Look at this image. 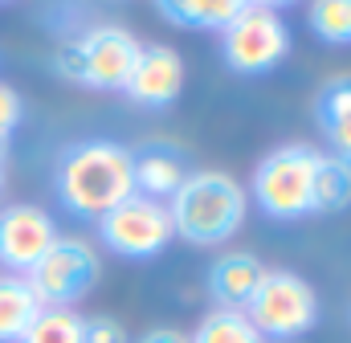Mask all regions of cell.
Instances as JSON below:
<instances>
[{
    "label": "cell",
    "mask_w": 351,
    "mask_h": 343,
    "mask_svg": "<svg viewBox=\"0 0 351 343\" xmlns=\"http://www.w3.org/2000/svg\"><path fill=\"white\" fill-rule=\"evenodd\" d=\"M58 200L74 217H106L135 192V152L114 139H82L58 156L53 168Z\"/></svg>",
    "instance_id": "obj_1"
},
{
    "label": "cell",
    "mask_w": 351,
    "mask_h": 343,
    "mask_svg": "<svg viewBox=\"0 0 351 343\" xmlns=\"http://www.w3.org/2000/svg\"><path fill=\"white\" fill-rule=\"evenodd\" d=\"M245 209H250L245 188L229 172L217 168L188 172L184 184L168 200L176 237H184L188 246H225V241H233L237 229L245 225Z\"/></svg>",
    "instance_id": "obj_2"
},
{
    "label": "cell",
    "mask_w": 351,
    "mask_h": 343,
    "mask_svg": "<svg viewBox=\"0 0 351 343\" xmlns=\"http://www.w3.org/2000/svg\"><path fill=\"white\" fill-rule=\"evenodd\" d=\"M139 54V37L123 25H90L53 54V70L66 82L90 90H123Z\"/></svg>",
    "instance_id": "obj_3"
},
{
    "label": "cell",
    "mask_w": 351,
    "mask_h": 343,
    "mask_svg": "<svg viewBox=\"0 0 351 343\" xmlns=\"http://www.w3.org/2000/svg\"><path fill=\"white\" fill-rule=\"evenodd\" d=\"M245 319L262 340H298L319 323V294L294 270H265L262 286L245 303Z\"/></svg>",
    "instance_id": "obj_4"
},
{
    "label": "cell",
    "mask_w": 351,
    "mask_h": 343,
    "mask_svg": "<svg viewBox=\"0 0 351 343\" xmlns=\"http://www.w3.org/2000/svg\"><path fill=\"white\" fill-rule=\"evenodd\" d=\"M102 278V257L78 233H58V241L25 274L41 307H78Z\"/></svg>",
    "instance_id": "obj_5"
},
{
    "label": "cell",
    "mask_w": 351,
    "mask_h": 343,
    "mask_svg": "<svg viewBox=\"0 0 351 343\" xmlns=\"http://www.w3.org/2000/svg\"><path fill=\"white\" fill-rule=\"evenodd\" d=\"M319 152L311 143H286L274 147L254 172V200L265 217L294 221L311 213V176H315Z\"/></svg>",
    "instance_id": "obj_6"
},
{
    "label": "cell",
    "mask_w": 351,
    "mask_h": 343,
    "mask_svg": "<svg viewBox=\"0 0 351 343\" xmlns=\"http://www.w3.org/2000/svg\"><path fill=\"white\" fill-rule=\"evenodd\" d=\"M172 213L164 200L131 192L106 217H98V241L119 257H156L172 246Z\"/></svg>",
    "instance_id": "obj_7"
},
{
    "label": "cell",
    "mask_w": 351,
    "mask_h": 343,
    "mask_svg": "<svg viewBox=\"0 0 351 343\" xmlns=\"http://www.w3.org/2000/svg\"><path fill=\"white\" fill-rule=\"evenodd\" d=\"M221 54L233 74H245V78L265 74L290 54V29L278 12L250 4L221 29Z\"/></svg>",
    "instance_id": "obj_8"
},
{
    "label": "cell",
    "mask_w": 351,
    "mask_h": 343,
    "mask_svg": "<svg viewBox=\"0 0 351 343\" xmlns=\"http://www.w3.org/2000/svg\"><path fill=\"white\" fill-rule=\"evenodd\" d=\"M58 241V225L37 204H4L0 209V265L4 274H29L41 254Z\"/></svg>",
    "instance_id": "obj_9"
},
{
    "label": "cell",
    "mask_w": 351,
    "mask_h": 343,
    "mask_svg": "<svg viewBox=\"0 0 351 343\" xmlns=\"http://www.w3.org/2000/svg\"><path fill=\"white\" fill-rule=\"evenodd\" d=\"M123 90L139 106H152V110L172 106L180 98V90H184V62H180V54L172 45H139L135 66H131Z\"/></svg>",
    "instance_id": "obj_10"
},
{
    "label": "cell",
    "mask_w": 351,
    "mask_h": 343,
    "mask_svg": "<svg viewBox=\"0 0 351 343\" xmlns=\"http://www.w3.org/2000/svg\"><path fill=\"white\" fill-rule=\"evenodd\" d=\"M262 278H265L262 257L229 250V254H221L208 265V294L225 311H245V303L254 298V290L262 286Z\"/></svg>",
    "instance_id": "obj_11"
},
{
    "label": "cell",
    "mask_w": 351,
    "mask_h": 343,
    "mask_svg": "<svg viewBox=\"0 0 351 343\" xmlns=\"http://www.w3.org/2000/svg\"><path fill=\"white\" fill-rule=\"evenodd\" d=\"M184 164L172 147H143L135 156V192L152 196V200H172V192L184 184Z\"/></svg>",
    "instance_id": "obj_12"
},
{
    "label": "cell",
    "mask_w": 351,
    "mask_h": 343,
    "mask_svg": "<svg viewBox=\"0 0 351 343\" xmlns=\"http://www.w3.org/2000/svg\"><path fill=\"white\" fill-rule=\"evenodd\" d=\"M315 110H319L323 135L331 143V156H339V160L351 164V78H339V82L323 86Z\"/></svg>",
    "instance_id": "obj_13"
},
{
    "label": "cell",
    "mask_w": 351,
    "mask_h": 343,
    "mask_svg": "<svg viewBox=\"0 0 351 343\" xmlns=\"http://www.w3.org/2000/svg\"><path fill=\"white\" fill-rule=\"evenodd\" d=\"M41 315V303L25 274H0V343H16Z\"/></svg>",
    "instance_id": "obj_14"
},
{
    "label": "cell",
    "mask_w": 351,
    "mask_h": 343,
    "mask_svg": "<svg viewBox=\"0 0 351 343\" xmlns=\"http://www.w3.org/2000/svg\"><path fill=\"white\" fill-rule=\"evenodd\" d=\"M351 204V164L319 152L315 176H311V213H339Z\"/></svg>",
    "instance_id": "obj_15"
},
{
    "label": "cell",
    "mask_w": 351,
    "mask_h": 343,
    "mask_svg": "<svg viewBox=\"0 0 351 343\" xmlns=\"http://www.w3.org/2000/svg\"><path fill=\"white\" fill-rule=\"evenodd\" d=\"M156 8L184 29H225L237 12L250 8V0H156Z\"/></svg>",
    "instance_id": "obj_16"
},
{
    "label": "cell",
    "mask_w": 351,
    "mask_h": 343,
    "mask_svg": "<svg viewBox=\"0 0 351 343\" xmlns=\"http://www.w3.org/2000/svg\"><path fill=\"white\" fill-rule=\"evenodd\" d=\"M188 343H265V340L258 335V327L245 319V311L217 307V311H208L196 323V331L188 335Z\"/></svg>",
    "instance_id": "obj_17"
},
{
    "label": "cell",
    "mask_w": 351,
    "mask_h": 343,
    "mask_svg": "<svg viewBox=\"0 0 351 343\" xmlns=\"http://www.w3.org/2000/svg\"><path fill=\"white\" fill-rule=\"evenodd\" d=\"M82 327L86 319L74 307H41V315L16 343H82Z\"/></svg>",
    "instance_id": "obj_18"
},
{
    "label": "cell",
    "mask_w": 351,
    "mask_h": 343,
    "mask_svg": "<svg viewBox=\"0 0 351 343\" xmlns=\"http://www.w3.org/2000/svg\"><path fill=\"white\" fill-rule=\"evenodd\" d=\"M311 29L331 41L348 45L351 41V0H311Z\"/></svg>",
    "instance_id": "obj_19"
},
{
    "label": "cell",
    "mask_w": 351,
    "mask_h": 343,
    "mask_svg": "<svg viewBox=\"0 0 351 343\" xmlns=\"http://www.w3.org/2000/svg\"><path fill=\"white\" fill-rule=\"evenodd\" d=\"M21 94L12 90L8 82H0V156H4V147H8V139H12V131H16V123H21Z\"/></svg>",
    "instance_id": "obj_20"
},
{
    "label": "cell",
    "mask_w": 351,
    "mask_h": 343,
    "mask_svg": "<svg viewBox=\"0 0 351 343\" xmlns=\"http://www.w3.org/2000/svg\"><path fill=\"white\" fill-rule=\"evenodd\" d=\"M82 343H131V335H127V327L119 319L94 315V319H86V327H82Z\"/></svg>",
    "instance_id": "obj_21"
},
{
    "label": "cell",
    "mask_w": 351,
    "mask_h": 343,
    "mask_svg": "<svg viewBox=\"0 0 351 343\" xmlns=\"http://www.w3.org/2000/svg\"><path fill=\"white\" fill-rule=\"evenodd\" d=\"M139 343H188V335L176 331V327H156V331H147Z\"/></svg>",
    "instance_id": "obj_22"
},
{
    "label": "cell",
    "mask_w": 351,
    "mask_h": 343,
    "mask_svg": "<svg viewBox=\"0 0 351 343\" xmlns=\"http://www.w3.org/2000/svg\"><path fill=\"white\" fill-rule=\"evenodd\" d=\"M250 4H258V8H269V12H278V8H286V4H294V0H250Z\"/></svg>",
    "instance_id": "obj_23"
},
{
    "label": "cell",
    "mask_w": 351,
    "mask_h": 343,
    "mask_svg": "<svg viewBox=\"0 0 351 343\" xmlns=\"http://www.w3.org/2000/svg\"><path fill=\"white\" fill-rule=\"evenodd\" d=\"M0 196H4V156H0Z\"/></svg>",
    "instance_id": "obj_24"
},
{
    "label": "cell",
    "mask_w": 351,
    "mask_h": 343,
    "mask_svg": "<svg viewBox=\"0 0 351 343\" xmlns=\"http://www.w3.org/2000/svg\"><path fill=\"white\" fill-rule=\"evenodd\" d=\"M0 4H4V0H0Z\"/></svg>",
    "instance_id": "obj_25"
}]
</instances>
